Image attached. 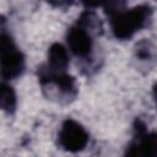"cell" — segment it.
<instances>
[{
  "label": "cell",
  "mask_w": 157,
  "mask_h": 157,
  "mask_svg": "<svg viewBox=\"0 0 157 157\" xmlns=\"http://www.w3.org/2000/svg\"><path fill=\"white\" fill-rule=\"evenodd\" d=\"M110 28L117 39H130L139 29L147 26L152 16V9L148 5H137L130 9L121 7L108 15Z\"/></svg>",
  "instance_id": "6da1fadb"
},
{
  "label": "cell",
  "mask_w": 157,
  "mask_h": 157,
  "mask_svg": "<svg viewBox=\"0 0 157 157\" xmlns=\"http://www.w3.org/2000/svg\"><path fill=\"white\" fill-rule=\"evenodd\" d=\"M99 18L91 10L81 13L77 22L67 29L66 43L70 52L77 58H87L92 53L93 37L92 31L99 25Z\"/></svg>",
  "instance_id": "7a4b0ae2"
},
{
  "label": "cell",
  "mask_w": 157,
  "mask_h": 157,
  "mask_svg": "<svg viewBox=\"0 0 157 157\" xmlns=\"http://www.w3.org/2000/svg\"><path fill=\"white\" fill-rule=\"evenodd\" d=\"M0 53L2 80L9 81L21 76L25 70V55L4 28L0 36Z\"/></svg>",
  "instance_id": "3957f363"
},
{
  "label": "cell",
  "mask_w": 157,
  "mask_h": 157,
  "mask_svg": "<svg viewBox=\"0 0 157 157\" xmlns=\"http://www.w3.org/2000/svg\"><path fill=\"white\" fill-rule=\"evenodd\" d=\"M38 78L43 90L52 86L55 88L56 97L59 98V101L65 99V102H69L76 97L77 88H76L75 78L71 75H69L66 71L53 72L47 70L44 66H40L38 69Z\"/></svg>",
  "instance_id": "277c9868"
},
{
  "label": "cell",
  "mask_w": 157,
  "mask_h": 157,
  "mask_svg": "<svg viewBox=\"0 0 157 157\" xmlns=\"http://www.w3.org/2000/svg\"><path fill=\"white\" fill-rule=\"evenodd\" d=\"M88 132L86 129L74 119H66L58 134V142L60 147L67 152L82 151L88 142Z\"/></svg>",
  "instance_id": "5b68a950"
},
{
  "label": "cell",
  "mask_w": 157,
  "mask_h": 157,
  "mask_svg": "<svg viewBox=\"0 0 157 157\" xmlns=\"http://www.w3.org/2000/svg\"><path fill=\"white\" fill-rule=\"evenodd\" d=\"M137 145L142 157H157V132L146 131V125L140 120H135L134 125Z\"/></svg>",
  "instance_id": "8992f818"
},
{
  "label": "cell",
  "mask_w": 157,
  "mask_h": 157,
  "mask_svg": "<svg viewBox=\"0 0 157 157\" xmlns=\"http://www.w3.org/2000/svg\"><path fill=\"white\" fill-rule=\"evenodd\" d=\"M70 63L66 48L60 43H54L48 50V63L43 65L47 70L53 72H65Z\"/></svg>",
  "instance_id": "52a82bcc"
},
{
  "label": "cell",
  "mask_w": 157,
  "mask_h": 157,
  "mask_svg": "<svg viewBox=\"0 0 157 157\" xmlns=\"http://www.w3.org/2000/svg\"><path fill=\"white\" fill-rule=\"evenodd\" d=\"M0 105L1 109L7 114H12L17 105V98L13 88L5 82H2L0 86Z\"/></svg>",
  "instance_id": "ba28073f"
},
{
  "label": "cell",
  "mask_w": 157,
  "mask_h": 157,
  "mask_svg": "<svg viewBox=\"0 0 157 157\" xmlns=\"http://www.w3.org/2000/svg\"><path fill=\"white\" fill-rule=\"evenodd\" d=\"M153 45L151 44V42L148 40H141L136 44V49H135V55L136 58H139L140 60H151V58L153 56Z\"/></svg>",
  "instance_id": "9c48e42d"
},
{
  "label": "cell",
  "mask_w": 157,
  "mask_h": 157,
  "mask_svg": "<svg viewBox=\"0 0 157 157\" xmlns=\"http://www.w3.org/2000/svg\"><path fill=\"white\" fill-rule=\"evenodd\" d=\"M124 157H142L136 140L128 145V147L125 150V153H124Z\"/></svg>",
  "instance_id": "30bf717a"
},
{
  "label": "cell",
  "mask_w": 157,
  "mask_h": 157,
  "mask_svg": "<svg viewBox=\"0 0 157 157\" xmlns=\"http://www.w3.org/2000/svg\"><path fill=\"white\" fill-rule=\"evenodd\" d=\"M152 94H153V98H155V102H156V105H157V82L153 85V88H152Z\"/></svg>",
  "instance_id": "8fae6325"
}]
</instances>
